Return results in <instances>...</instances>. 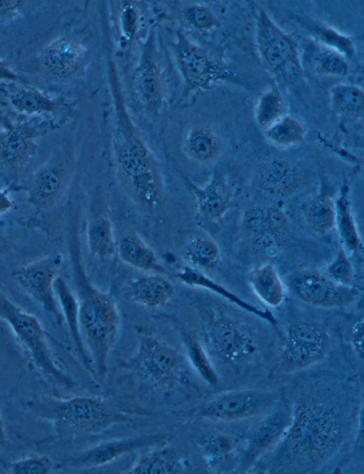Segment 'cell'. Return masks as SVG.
Here are the masks:
<instances>
[{
	"label": "cell",
	"instance_id": "6da1fadb",
	"mask_svg": "<svg viewBox=\"0 0 364 474\" xmlns=\"http://www.w3.org/2000/svg\"><path fill=\"white\" fill-rule=\"evenodd\" d=\"M340 407L327 398L306 396L296 404L277 456L299 470L319 465L333 455L346 430Z\"/></svg>",
	"mask_w": 364,
	"mask_h": 474
},
{
	"label": "cell",
	"instance_id": "7a4b0ae2",
	"mask_svg": "<svg viewBox=\"0 0 364 474\" xmlns=\"http://www.w3.org/2000/svg\"><path fill=\"white\" fill-rule=\"evenodd\" d=\"M116 101L114 148L119 168L136 197L151 206L159 196V181L150 153L136 132L122 102Z\"/></svg>",
	"mask_w": 364,
	"mask_h": 474
},
{
	"label": "cell",
	"instance_id": "3957f363",
	"mask_svg": "<svg viewBox=\"0 0 364 474\" xmlns=\"http://www.w3.org/2000/svg\"><path fill=\"white\" fill-rule=\"evenodd\" d=\"M78 322L88 346L97 374L107 370L108 356L119 331L120 316L113 299L92 286H87L78 302Z\"/></svg>",
	"mask_w": 364,
	"mask_h": 474
},
{
	"label": "cell",
	"instance_id": "277c9868",
	"mask_svg": "<svg viewBox=\"0 0 364 474\" xmlns=\"http://www.w3.org/2000/svg\"><path fill=\"white\" fill-rule=\"evenodd\" d=\"M33 407L41 417L86 433L98 432L127 421L103 401L90 396L43 398L35 401Z\"/></svg>",
	"mask_w": 364,
	"mask_h": 474
},
{
	"label": "cell",
	"instance_id": "5b68a950",
	"mask_svg": "<svg viewBox=\"0 0 364 474\" xmlns=\"http://www.w3.org/2000/svg\"><path fill=\"white\" fill-rule=\"evenodd\" d=\"M0 318L11 328L36 369L61 384H70L69 379L53 359L39 321L16 305L1 290Z\"/></svg>",
	"mask_w": 364,
	"mask_h": 474
},
{
	"label": "cell",
	"instance_id": "8992f818",
	"mask_svg": "<svg viewBox=\"0 0 364 474\" xmlns=\"http://www.w3.org/2000/svg\"><path fill=\"white\" fill-rule=\"evenodd\" d=\"M256 43L262 60L275 75L289 80L298 76L301 65L294 41L263 10L257 17Z\"/></svg>",
	"mask_w": 364,
	"mask_h": 474
},
{
	"label": "cell",
	"instance_id": "52a82bcc",
	"mask_svg": "<svg viewBox=\"0 0 364 474\" xmlns=\"http://www.w3.org/2000/svg\"><path fill=\"white\" fill-rule=\"evenodd\" d=\"M61 263L60 256L50 255L13 273L19 286L58 321L60 320L63 315L55 295L54 283L58 278Z\"/></svg>",
	"mask_w": 364,
	"mask_h": 474
},
{
	"label": "cell",
	"instance_id": "ba28073f",
	"mask_svg": "<svg viewBox=\"0 0 364 474\" xmlns=\"http://www.w3.org/2000/svg\"><path fill=\"white\" fill-rule=\"evenodd\" d=\"M290 285L301 300L318 307L347 306L359 295V291L352 285L338 284L324 273L313 270L298 272L291 278Z\"/></svg>",
	"mask_w": 364,
	"mask_h": 474
},
{
	"label": "cell",
	"instance_id": "9c48e42d",
	"mask_svg": "<svg viewBox=\"0 0 364 474\" xmlns=\"http://www.w3.org/2000/svg\"><path fill=\"white\" fill-rule=\"evenodd\" d=\"M176 51L181 70L190 89H207L228 74L225 66L220 60L180 33Z\"/></svg>",
	"mask_w": 364,
	"mask_h": 474
},
{
	"label": "cell",
	"instance_id": "30bf717a",
	"mask_svg": "<svg viewBox=\"0 0 364 474\" xmlns=\"http://www.w3.org/2000/svg\"><path fill=\"white\" fill-rule=\"evenodd\" d=\"M267 392L240 391L218 396L198 407L193 415L205 418L237 420L264 411L273 404Z\"/></svg>",
	"mask_w": 364,
	"mask_h": 474
},
{
	"label": "cell",
	"instance_id": "8fae6325",
	"mask_svg": "<svg viewBox=\"0 0 364 474\" xmlns=\"http://www.w3.org/2000/svg\"><path fill=\"white\" fill-rule=\"evenodd\" d=\"M134 362L145 379L157 384L175 379L181 365L180 356L172 347L149 335L140 338Z\"/></svg>",
	"mask_w": 364,
	"mask_h": 474
},
{
	"label": "cell",
	"instance_id": "7c38bea8",
	"mask_svg": "<svg viewBox=\"0 0 364 474\" xmlns=\"http://www.w3.org/2000/svg\"><path fill=\"white\" fill-rule=\"evenodd\" d=\"M328 345L327 335L314 323L296 322L287 330L282 362L289 368H304L320 361Z\"/></svg>",
	"mask_w": 364,
	"mask_h": 474
},
{
	"label": "cell",
	"instance_id": "4fadbf2b",
	"mask_svg": "<svg viewBox=\"0 0 364 474\" xmlns=\"http://www.w3.org/2000/svg\"><path fill=\"white\" fill-rule=\"evenodd\" d=\"M207 335L214 351L228 362L247 360L257 348L252 336L238 322L226 317L214 319L209 325Z\"/></svg>",
	"mask_w": 364,
	"mask_h": 474
},
{
	"label": "cell",
	"instance_id": "5bb4252c",
	"mask_svg": "<svg viewBox=\"0 0 364 474\" xmlns=\"http://www.w3.org/2000/svg\"><path fill=\"white\" fill-rule=\"evenodd\" d=\"M243 225L253 244L267 253L275 252L289 232L286 216L275 207L248 210L245 214Z\"/></svg>",
	"mask_w": 364,
	"mask_h": 474
},
{
	"label": "cell",
	"instance_id": "9a60e30c",
	"mask_svg": "<svg viewBox=\"0 0 364 474\" xmlns=\"http://www.w3.org/2000/svg\"><path fill=\"white\" fill-rule=\"evenodd\" d=\"M164 439V434L154 433L104 442L77 453L69 460L68 465L76 468L102 466L127 453L160 444Z\"/></svg>",
	"mask_w": 364,
	"mask_h": 474
},
{
	"label": "cell",
	"instance_id": "2e32d148",
	"mask_svg": "<svg viewBox=\"0 0 364 474\" xmlns=\"http://www.w3.org/2000/svg\"><path fill=\"white\" fill-rule=\"evenodd\" d=\"M135 100L145 109L157 112L164 99V84L160 65L151 47L144 51L132 80Z\"/></svg>",
	"mask_w": 364,
	"mask_h": 474
},
{
	"label": "cell",
	"instance_id": "e0dca14e",
	"mask_svg": "<svg viewBox=\"0 0 364 474\" xmlns=\"http://www.w3.org/2000/svg\"><path fill=\"white\" fill-rule=\"evenodd\" d=\"M291 417L286 409H279L264 418L251 434L242 459V465L253 463L282 437L290 424Z\"/></svg>",
	"mask_w": 364,
	"mask_h": 474
},
{
	"label": "cell",
	"instance_id": "ac0fdd59",
	"mask_svg": "<svg viewBox=\"0 0 364 474\" xmlns=\"http://www.w3.org/2000/svg\"><path fill=\"white\" fill-rule=\"evenodd\" d=\"M176 276L181 282L188 286L208 290L272 325L277 323L274 315L270 311L261 309L247 302L208 277L201 270L190 265L185 266L178 271Z\"/></svg>",
	"mask_w": 364,
	"mask_h": 474
},
{
	"label": "cell",
	"instance_id": "d6986e66",
	"mask_svg": "<svg viewBox=\"0 0 364 474\" xmlns=\"http://www.w3.org/2000/svg\"><path fill=\"white\" fill-rule=\"evenodd\" d=\"M258 187L264 192L285 196L294 192L299 184V175L289 162L274 159L264 164L257 177Z\"/></svg>",
	"mask_w": 364,
	"mask_h": 474
},
{
	"label": "cell",
	"instance_id": "ffe728a7",
	"mask_svg": "<svg viewBox=\"0 0 364 474\" xmlns=\"http://www.w3.org/2000/svg\"><path fill=\"white\" fill-rule=\"evenodd\" d=\"M193 194L198 214L208 222L221 220L228 211L230 196L226 186L215 178L206 184L199 186L188 181Z\"/></svg>",
	"mask_w": 364,
	"mask_h": 474
},
{
	"label": "cell",
	"instance_id": "44dd1931",
	"mask_svg": "<svg viewBox=\"0 0 364 474\" xmlns=\"http://www.w3.org/2000/svg\"><path fill=\"white\" fill-rule=\"evenodd\" d=\"M129 300L149 308H158L169 302L175 295V289L167 279L159 275L142 276L129 286Z\"/></svg>",
	"mask_w": 364,
	"mask_h": 474
},
{
	"label": "cell",
	"instance_id": "7402d4cb",
	"mask_svg": "<svg viewBox=\"0 0 364 474\" xmlns=\"http://www.w3.org/2000/svg\"><path fill=\"white\" fill-rule=\"evenodd\" d=\"M36 131L26 125L7 130L0 143V152L4 162L14 169L26 164L33 152Z\"/></svg>",
	"mask_w": 364,
	"mask_h": 474
},
{
	"label": "cell",
	"instance_id": "603a6c76",
	"mask_svg": "<svg viewBox=\"0 0 364 474\" xmlns=\"http://www.w3.org/2000/svg\"><path fill=\"white\" fill-rule=\"evenodd\" d=\"M83 52L73 40L62 37L52 42L46 51L44 64L47 69L59 78H66L80 66Z\"/></svg>",
	"mask_w": 364,
	"mask_h": 474
},
{
	"label": "cell",
	"instance_id": "cb8c5ba5",
	"mask_svg": "<svg viewBox=\"0 0 364 474\" xmlns=\"http://www.w3.org/2000/svg\"><path fill=\"white\" fill-rule=\"evenodd\" d=\"M66 176L63 167L48 165L40 169L32 181L30 201L36 206L46 207L55 201L65 185Z\"/></svg>",
	"mask_w": 364,
	"mask_h": 474
},
{
	"label": "cell",
	"instance_id": "d4e9b609",
	"mask_svg": "<svg viewBox=\"0 0 364 474\" xmlns=\"http://www.w3.org/2000/svg\"><path fill=\"white\" fill-rule=\"evenodd\" d=\"M302 57L304 63L318 74L344 76L348 73L346 58L316 41H307L304 44Z\"/></svg>",
	"mask_w": 364,
	"mask_h": 474
},
{
	"label": "cell",
	"instance_id": "484cf974",
	"mask_svg": "<svg viewBox=\"0 0 364 474\" xmlns=\"http://www.w3.org/2000/svg\"><path fill=\"white\" fill-rule=\"evenodd\" d=\"M54 290L60 308L62 315L65 318L75 347L81 357L86 369L93 372L91 362L86 353L79 328L78 301L71 289L60 278H57L54 283Z\"/></svg>",
	"mask_w": 364,
	"mask_h": 474
},
{
	"label": "cell",
	"instance_id": "4316f807",
	"mask_svg": "<svg viewBox=\"0 0 364 474\" xmlns=\"http://www.w3.org/2000/svg\"><path fill=\"white\" fill-rule=\"evenodd\" d=\"M335 227L347 253L362 251V242L353 215L346 185L342 186L335 201Z\"/></svg>",
	"mask_w": 364,
	"mask_h": 474
},
{
	"label": "cell",
	"instance_id": "83f0119b",
	"mask_svg": "<svg viewBox=\"0 0 364 474\" xmlns=\"http://www.w3.org/2000/svg\"><path fill=\"white\" fill-rule=\"evenodd\" d=\"M119 258L128 265L144 271L163 272L154 251L138 236L123 237L117 246Z\"/></svg>",
	"mask_w": 364,
	"mask_h": 474
},
{
	"label": "cell",
	"instance_id": "f1b7e54d",
	"mask_svg": "<svg viewBox=\"0 0 364 474\" xmlns=\"http://www.w3.org/2000/svg\"><path fill=\"white\" fill-rule=\"evenodd\" d=\"M250 283L255 295L265 305L276 307L282 303L285 290L273 265L267 263L257 268L250 276Z\"/></svg>",
	"mask_w": 364,
	"mask_h": 474
},
{
	"label": "cell",
	"instance_id": "f546056e",
	"mask_svg": "<svg viewBox=\"0 0 364 474\" xmlns=\"http://www.w3.org/2000/svg\"><path fill=\"white\" fill-rule=\"evenodd\" d=\"M183 146L187 154L200 163H208L215 160L221 149V142L218 136L210 128L197 126L188 131Z\"/></svg>",
	"mask_w": 364,
	"mask_h": 474
},
{
	"label": "cell",
	"instance_id": "4dcf8cb0",
	"mask_svg": "<svg viewBox=\"0 0 364 474\" xmlns=\"http://www.w3.org/2000/svg\"><path fill=\"white\" fill-rule=\"evenodd\" d=\"M181 459L172 448L150 451L143 455L129 470L132 474H173L181 470Z\"/></svg>",
	"mask_w": 364,
	"mask_h": 474
},
{
	"label": "cell",
	"instance_id": "1f68e13d",
	"mask_svg": "<svg viewBox=\"0 0 364 474\" xmlns=\"http://www.w3.org/2000/svg\"><path fill=\"white\" fill-rule=\"evenodd\" d=\"M183 254L189 265L199 270L215 268L221 259L218 245L200 236H193L186 241Z\"/></svg>",
	"mask_w": 364,
	"mask_h": 474
},
{
	"label": "cell",
	"instance_id": "d6a6232c",
	"mask_svg": "<svg viewBox=\"0 0 364 474\" xmlns=\"http://www.w3.org/2000/svg\"><path fill=\"white\" fill-rule=\"evenodd\" d=\"M87 242L90 253L100 259L107 258L114 253L117 247L113 228L107 217L98 216L90 221Z\"/></svg>",
	"mask_w": 364,
	"mask_h": 474
},
{
	"label": "cell",
	"instance_id": "836d02e7",
	"mask_svg": "<svg viewBox=\"0 0 364 474\" xmlns=\"http://www.w3.org/2000/svg\"><path fill=\"white\" fill-rule=\"evenodd\" d=\"M305 216L314 232L326 234L335 227V201L326 196L315 197L307 205Z\"/></svg>",
	"mask_w": 364,
	"mask_h": 474
},
{
	"label": "cell",
	"instance_id": "e575fe53",
	"mask_svg": "<svg viewBox=\"0 0 364 474\" xmlns=\"http://www.w3.org/2000/svg\"><path fill=\"white\" fill-rule=\"evenodd\" d=\"M301 24L316 39L315 41L336 51L345 58L353 56V43L348 37L320 22L308 18H301Z\"/></svg>",
	"mask_w": 364,
	"mask_h": 474
},
{
	"label": "cell",
	"instance_id": "d590c367",
	"mask_svg": "<svg viewBox=\"0 0 364 474\" xmlns=\"http://www.w3.org/2000/svg\"><path fill=\"white\" fill-rule=\"evenodd\" d=\"M7 95L12 105L18 111L27 115L46 114L54 108L53 100L35 88L14 89Z\"/></svg>",
	"mask_w": 364,
	"mask_h": 474
},
{
	"label": "cell",
	"instance_id": "8d00e7d4",
	"mask_svg": "<svg viewBox=\"0 0 364 474\" xmlns=\"http://www.w3.org/2000/svg\"><path fill=\"white\" fill-rule=\"evenodd\" d=\"M182 341L187 357L198 374L210 386H216L218 376L200 342L187 332L182 334Z\"/></svg>",
	"mask_w": 364,
	"mask_h": 474
},
{
	"label": "cell",
	"instance_id": "74e56055",
	"mask_svg": "<svg viewBox=\"0 0 364 474\" xmlns=\"http://www.w3.org/2000/svg\"><path fill=\"white\" fill-rule=\"evenodd\" d=\"M264 131L267 138L272 144L282 147L299 144L305 135L302 125L289 116H283Z\"/></svg>",
	"mask_w": 364,
	"mask_h": 474
},
{
	"label": "cell",
	"instance_id": "f35d334b",
	"mask_svg": "<svg viewBox=\"0 0 364 474\" xmlns=\"http://www.w3.org/2000/svg\"><path fill=\"white\" fill-rule=\"evenodd\" d=\"M284 104L279 92L271 89L266 92L258 100L255 110V119L257 125L266 130L284 115Z\"/></svg>",
	"mask_w": 364,
	"mask_h": 474
},
{
	"label": "cell",
	"instance_id": "ab89813d",
	"mask_svg": "<svg viewBox=\"0 0 364 474\" xmlns=\"http://www.w3.org/2000/svg\"><path fill=\"white\" fill-rule=\"evenodd\" d=\"M333 105L342 114L358 117L363 112L364 94L361 89L350 85H338L331 90Z\"/></svg>",
	"mask_w": 364,
	"mask_h": 474
},
{
	"label": "cell",
	"instance_id": "60d3db41",
	"mask_svg": "<svg viewBox=\"0 0 364 474\" xmlns=\"http://www.w3.org/2000/svg\"><path fill=\"white\" fill-rule=\"evenodd\" d=\"M235 442L230 437L224 435H211L205 438L202 451L207 463L212 466L224 461L234 447Z\"/></svg>",
	"mask_w": 364,
	"mask_h": 474
},
{
	"label": "cell",
	"instance_id": "b9f144b4",
	"mask_svg": "<svg viewBox=\"0 0 364 474\" xmlns=\"http://www.w3.org/2000/svg\"><path fill=\"white\" fill-rule=\"evenodd\" d=\"M324 274L338 284L351 285L354 278V269L348 253L343 249H341L328 265Z\"/></svg>",
	"mask_w": 364,
	"mask_h": 474
},
{
	"label": "cell",
	"instance_id": "7bdbcfd3",
	"mask_svg": "<svg viewBox=\"0 0 364 474\" xmlns=\"http://www.w3.org/2000/svg\"><path fill=\"white\" fill-rule=\"evenodd\" d=\"M142 21L141 13L135 4L128 1L124 4L119 16L122 38L127 42L132 40L138 33Z\"/></svg>",
	"mask_w": 364,
	"mask_h": 474
},
{
	"label": "cell",
	"instance_id": "ee69618b",
	"mask_svg": "<svg viewBox=\"0 0 364 474\" xmlns=\"http://www.w3.org/2000/svg\"><path fill=\"white\" fill-rule=\"evenodd\" d=\"M182 15L190 25L200 30H208L218 25V20L211 11L202 6H188Z\"/></svg>",
	"mask_w": 364,
	"mask_h": 474
},
{
	"label": "cell",
	"instance_id": "f6af8a7d",
	"mask_svg": "<svg viewBox=\"0 0 364 474\" xmlns=\"http://www.w3.org/2000/svg\"><path fill=\"white\" fill-rule=\"evenodd\" d=\"M52 467L50 460L46 455L19 460L11 465L14 474H47Z\"/></svg>",
	"mask_w": 364,
	"mask_h": 474
},
{
	"label": "cell",
	"instance_id": "bcb514c9",
	"mask_svg": "<svg viewBox=\"0 0 364 474\" xmlns=\"http://www.w3.org/2000/svg\"><path fill=\"white\" fill-rule=\"evenodd\" d=\"M363 318L357 319L350 331V339L353 352L361 359L363 358Z\"/></svg>",
	"mask_w": 364,
	"mask_h": 474
},
{
	"label": "cell",
	"instance_id": "7dc6e473",
	"mask_svg": "<svg viewBox=\"0 0 364 474\" xmlns=\"http://www.w3.org/2000/svg\"><path fill=\"white\" fill-rule=\"evenodd\" d=\"M13 206V202L6 190H0V216L7 213Z\"/></svg>",
	"mask_w": 364,
	"mask_h": 474
},
{
	"label": "cell",
	"instance_id": "c3c4849f",
	"mask_svg": "<svg viewBox=\"0 0 364 474\" xmlns=\"http://www.w3.org/2000/svg\"><path fill=\"white\" fill-rule=\"evenodd\" d=\"M21 4V1L0 0V16L18 9Z\"/></svg>",
	"mask_w": 364,
	"mask_h": 474
},
{
	"label": "cell",
	"instance_id": "681fc988",
	"mask_svg": "<svg viewBox=\"0 0 364 474\" xmlns=\"http://www.w3.org/2000/svg\"><path fill=\"white\" fill-rule=\"evenodd\" d=\"M18 79V75L4 62L0 60V80H17Z\"/></svg>",
	"mask_w": 364,
	"mask_h": 474
},
{
	"label": "cell",
	"instance_id": "f907efd6",
	"mask_svg": "<svg viewBox=\"0 0 364 474\" xmlns=\"http://www.w3.org/2000/svg\"><path fill=\"white\" fill-rule=\"evenodd\" d=\"M6 441V434L4 423L0 416V445H4Z\"/></svg>",
	"mask_w": 364,
	"mask_h": 474
},
{
	"label": "cell",
	"instance_id": "816d5d0a",
	"mask_svg": "<svg viewBox=\"0 0 364 474\" xmlns=\"http://www.w3.org/2000/svg\"><path fill=\"white\" fill-rule=\"evenodd\" d=\"M2 245H3V237L0 231V248L2 246Z\"/></svg>",
	"mask_w": 364,
	"mask_h": 474
}]
</instances>
